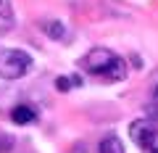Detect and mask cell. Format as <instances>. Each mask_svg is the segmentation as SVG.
<instances>
[{
  "label": "cell",
  "instance_id": "obj_11",
  "mask_svg": "<svg viewBox=\"0 0 158 153\" xmlns=\"http://www.w3.org/2000/svg\"><path fill=\"white\" fill-rule=\"evenodd\" d=\"M150 153H158V148H153V151H150Z\"/></svg>",
  "mask_w": 158,
  "mask_h": 153
},
{
  "label": "cell",
  "instance_id": "obj_4",
  "mask_svg": "<svg viewBox=\"0 0 158 153\" xmlns=\"http://www.w3.org/2000/svg\"><path fill=\"white\" fill-rule=\"evenodd\" d=\"M11 119H13V124H19V127L34 124V121H37V111H34L32 106H27V103H19V106H13Z\"/></svg>",
  "mask_w": 158,
  "mask_h": 153
},
{
  "label": "cell",
  "instance_id": "obj_10",
  "mask_svg": "<svg viewBox=\"0 0 158 153\" xmlns=\"http://www.w3.org/2000/svg\"><path fill=\"white\" fill-rule=\"evenodd\" d=\"M150 87H153V95L158 98V71H156V77H153V85Z\"/></svg>",
  "mask_w": 158,
  "mask_h": 153
},
{
  "label": "cell",
  "instance_id": "obj_7",
  "mask_svg": "<svg viewBox=\"0 0 158 153\" xmlns=\"http://www.w3.org/2000/svg\"><path fill=\"white\" fill-rule=\"evenodd\" d=\"M42 32L48 34V37H53V40H66V27H63L61 21H45L42 24Z\"/></svg>",
  "mask_w": 158,
  "mask_h": 153
},
{
  "label": "cell",
  "instance_id": "obj_1",
  "mask_svg": "<svg viewBox=\"0 0 158 153\" xmlns=\"http://www.w3.org/2000/svg\"><path fill=\"white\" fill-rule=\"evenodd\" d=\"M79 69L90 77H98L103 82H121L127 77V63L108 48H92L87 56L79 58Z\"/></svg>",
  "mask_w": 158,
  "mask_h": 153
},
{
  "label": "cell",
  "instance_id": "obj_8",
  "mask_svg": "<svg viewBox=\"0 0 158 153\" xmlns=\"http://www.w3.org/2000/svg\"><path fill=\"white\" fill-rule=\"evenodd\" d=\"M13 145H16L13 135H8V132H3V130H0V153H8Z\"/></svg>",
  "mask_w": 158,
  "mask_h": 153
},
{
  "label": "cell",
  "instance_id": "obj_6",
  "mask_svg": "<svg viewBox=\"0 0 158 153\" xmlns=\"http://www.w3.org/2000/svg\"><path fill=\"white\" fill-rule=\"evenodd\" d=\"M98 151H100V153H124V145H121V140H118L116 135H108V137L100 140Z\"/></svg>",
  "mask_w": 158,
  "mask_h": 153
},
{
  "label": "cell",
  "instance_id": "obj_9",
  "mask_svg": "<svg viewBox=\"0 0 158 153\" xmlns=\"http://www.w3.org/2000/svg\"><path fill=\"white\" fill-rule=\"evenodd\" d=\"M56 87H58L61 92H69V90L74 87V82H71V77H58V79H56Z\"/></svg>",
  "mask_w": 158,
  "mask_h": 153
},
{
  "label": "cell",
  "instance_id": "obj_5",
  "mask_svg": "<svg viewBox=\"0 0 158 153\" xmlns=\"http://www.w3.org/2000/svg\"><path fill=\"white\" fill-rule=\"evenodd\" d=\"M13 27V6L11 0H0V32H8Z\"/></svg>",
  "mask_w": 158,
  "mask_h": 153
},
{
  "label": "cell",
  "instance_id": "obj_2",
  "mask_svg": "<svg viewBox=\"0 0 158 153\" xmlns=\"http://www.w3.org/2000/svg\"><path fill=\"white\" fill-rule=\"evenodd\" d=\"M32 69V56L16 48L0 50V77L3 79H21L24 74Z\"/></svg>",
  "mask_w": 158,
  "mask_h": 153
},
{
  "label": "cell",
  "instance_id": "obj_3",
  "mask_svg": "<svg viewBox=\"0 0 158 153\" xmlns=\"http://www.w3.org/2000/svg\"><path fill=\"white\" fill-rule=\"evenodd\" d=\"M129 137L132 142H135L137 148H142V151H153L158 142V124L150 119H137L129 124Z\"/></svg>",
  "mask_w": 158,
  "mask_h": 153
}]
</instances>
